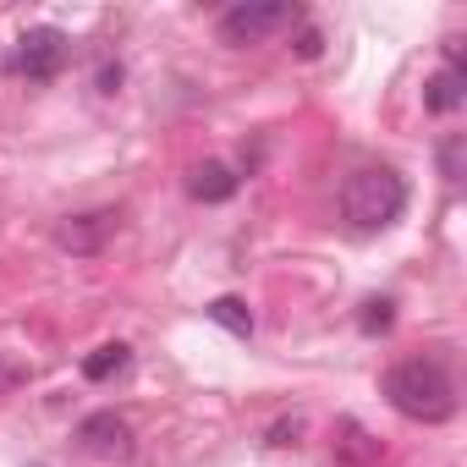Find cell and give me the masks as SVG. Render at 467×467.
Masks as SVG:
<instances>
[{
	"mask_svg": "<svg viewBox=\"0 0 467 467\" xmlns=\"http://www.w3.org/2000/svg\"><path fill=\"white\" fill-rule=\"evenodd\" d=\"M385 401L412 423H445L456 412V385L440 358H401L385 374Z\"/></svg>",
	"mask_w": 467,
	"mask_h": 467,
	"instance_id": "obj_1",
	"label": "cell"
},
{
	"mask_svg": "<svg viewBox=\"0 0 467 467\" xmlns=\"http://www.w3.org/2000/svg\"><path fill=\"white\" fill-rule=\"evenodd\" d=\"M341 214L358 225V231H385L407 214V182L390 171V165H368V171H352L347 187H341Z\"/></svg>",
	"mask_w": 467,
	"mask_h": 467,
	"instance_id": "obj_2",
	"label": "cell"
},
{
	"mask_svg": "<svg viewBox=\"0 0 467 467\" xmlns=\"http://www.w3.org/2000/svg\"><path fill=\"white\" fill-rule=\"evenodd\" d=\"M286 23H297V6H286V0H243L220 17V45H259Z\"/></svg>",
	"mask_w": 467,
	"mask_h": 467,
	"instance_id": "obj_3",
	"label": "cell"
},
{
	"mask_svg": "<svg viewBox=\"0 0 467 467\" xmlns=\"http://www.w3.org/2000/svg\"><path fill=\"white\" fill-rule=\"evenodd\" d=\"M61 61H67V34L61 28H28L23 39H17V72L23 78H34V83H45V78H56L61 72Z\"/></svg>",
	"mask_w": 467,
	"mask_h": 467,
	"instance_id": "obj_4",
	"label": "cell"
},
{
	"mask_svg": "<svg viewBox=\"0 0 467 467\" xmlns=\"http://www.w3.org/2000/svg\"><path fill=\"white\" fill-rule=\"evenodd\" d=\"M110 231H116V214H110V209H94V214H67V220L56 225V243H61L67 254L88 259V254H99V248H105Z\"/></svg>",
	"mask_w": 467,
	"mask_h": 467,
	"instance_id": "obj_5",
	"label": "cell"
},
{
	"mask_svg": "<svg viewBox=\"0 0 467 467\" xmlns=\"http://www.w3.org/2000/svg\"><path fill=\"white\" fill-rule=\"evenodd\" d=\"M78 440H83V451H94V456H127V451H132V429H127V418H116V412H88V418L78 423Z\"/></svg>",
	"mask_w": 467,
	"mask_h": 467,
	"instance_id": "obj_6",
	"label": "cell"
},
{
	"mask_svg": "<svg viewBox=\"0 0 467 467\" xmlns=\"http://www.w3.org/2000/svg\"><path fill=\"white\" fill-rule=\"evenodd\" d=\"M237 187H243V176L231 171V165H220V160H203V165H192V176H187V192H192L198 203H225V198H237Z\"/></svg>",
	"mask_w": 467,
	"mask_h": 467,
	"instance_id": "obj_7",
	"label": "cell"
},
{
	"mask_svg": "<svg viewBox=\"0 0 467 467\" xmlns=\"http://www.w3.org/2000/svg\"><path fill=\"white\" fill-rule=\"evenodd\" d=\"M462 105H467L462 67H445V72H434V78L423 83V110H434V116H456Z\"/></svg>",
	"mask_w": 467,
	"mask_h": 467,
	"instance_id": "obj_8",
	"label": "cell"
},
{
	"mask_svg": "<svg viewBox=\"0 0 467 467\" xmlns=\"http://www.w3.org/2000/svg\"><path fill=\"white\" fill-rule=\"evenodd\" d=\"M203 314H209V319H214V325H225V330H231V336H243V341H248V336H254V308H248V303H243V297H214V303H209V308H203Z\"/></svg>",
	"mask_w": 467,
	"mask_h": 467,
	"instance_id": "obj_9",
	"label": "cell"
},
{
	"mask_svg": "<svg viewBox=\"0 0 467 467\" xmlns=\"http://www.w3.org/2000/svg\"><path fill=\"white\" fill-rule=\"evenodd\" d=\"M336 456H341V462H352V467H363V462H374V456H379V440L347 418V423H341V440H336Z\"/></svg>",
	"mask_w": 467,
	"mask_h": 467,
	"instance_id": "obj_10",
	"label": "cell"
},
{
	"mask_svg": "<svg viewBox=\"0 0 467 467\" xmlns=\"http://www.w3.org/2000/svg\"><path fill=\"white\" fill-rule=\"evenodd\" d=\"M127 358H132V352H127L121 341H105L99 352H88V358H83V379H94V385H105L110 374H121V368H127Z\"/></svg>",
	"mask_w": 467,
	"mask_h": 467,
	"instance_id": "obj_11",
	"label": "cell"
},
{
	"mask_svg": "<svg viewBox=\"0 0 467 467\" xmlns=\"http://www.w3.org/2000/svg\"><path fill=\"white\" fill-rule=\"evenodd\" d=\"M390 325H396V303H390V297H368V303H363V330L379 336V330H390Z\"/></svg>",
	"mask_w": 467,
	"mask_h": 467,
	"instance_id": "obj_12",
	"label": "cell"
},
{
	"mask_svg": "<svg viewBox=\"0 0 467 467\" xmlns=\"http://www.w3.org/2000/svg\"><path fill=\"white\" fill-rule=\"evenodd\" d=\"M440 176H445V182H462V132H451V138L440 143Z\"/></svg>",
	"mask_w": 467,
	"mask_h": 467,
	"instance_id": "obj_13",
	"label": "cell"
},
{
	"mask_svg": "<svg viewBox=\"0 0 467 467\" xmlns=\"http://www.w3.org/2000/svg\"><path fill=\"white\" fill-rule=\"evenodd\" d=\"M292 50H297V56H303V61H319V50H325V34H319V28H303V34H297V45H292Z\"/></svg>",
	"mask_w": 467,
	"mask_h": 467,
	"instance_id": "obj_14",
	"label": "cell"
},
{
	"mask_svg": "<svg viewBox=\"0 0 467 467\" xmlns=\"http://www.w3.org/2000/svg\"><path fill=\"white\" fill-rule=\"evenodd\" d=\"M297 434H303L297 418H292V423H275V429H270V445H297Z\"/></svg>",
	"mask_w": 467,
	"mask_h": 467,
	"instance_id": "obj_15",
	"label": "cell"
},
{
	"mask_svg": "<svg viewBox=\"0 0 467 467\" xmlns=\"http://www.w3.org/2000/svg\"><path fill=\"white\" fill-rule=\"evenodd\" d=\"M121 88V67H99V94H116Z\"/></svg>",
	"mask_w": 467,
	"mask_h": 467,
	"instance_id": "obj_16",
	"label": "cell"
},
{
	"mask_svg": "<svg viewBox=\"0 0 467 467\" xmlns=\"http://www.w3.org/2000/svg\"><path fill=\"white\" fill-rule=\"evenodd\" d=\"M17 385V368H6V363H0V390H12Z\"/></svg>",
	"mask_w": 467,
	"mask_h": 467,
	"instance_id": "obj_17",
	"label": "cell"
}]
</instances>
